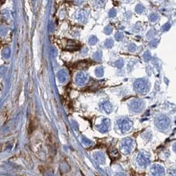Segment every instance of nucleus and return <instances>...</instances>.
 <instances>
[{
    "label": "nucleus",
    "mask_w": 176,
    "mask_h": 176,
    "mask_svg": "<svg viewBox=\"0 0 176 176\" xmlns=\"http://www.w3.org/2000/svg\"><path fill=\"white\" fill-rule=\"evenodd\" d=\"M134 142L131 139H126L123 141L121 145L122 152L125 154H130L133 150Z\"/></svg>",
    "instance_id": "nucleus-1"
},
{
    "label": "nucleus",
    "mask_w": 176,
    "mask_h": 176,
    "mask_svg": "<svg viewBox=\"0 0 176 176\" xmlns=\"http://www.w3.org/2000/svg\"><path fill=\"white\" fill-rule=\"evenodd\" d=\"M137 164L141 167H146L150 164V160L148 154L141 153L138 154L137 157Z\"/></svg>",
    "instance_id": "nucleus-2"
},
{
    "label": "nucleus",
    "mask_w": 176,
    "mask_h": 176,
    "mask_svg": "<svg viewBox=\"0 0 176 176\" xmlns=\"http://www.w3.org/2000/svg\"><path fill=\"white\" fill-rule=\"evenodd\" d=\"M150 173L151 176H164L165 169L162 165L154 164L150 168Z\"/></svg>",
    "instance_id": "nucleus-3"
},
{
    "label": "nucleus",
    "mask_w": 176,
    "mask_h": 176,
    "mask_svg": "<svg viewBox=\"0 0 176 176\" xmlns=\"http://www.w3.org/2000/svg\"><path fill=\"white\" fill-rule=\"evenodd\" d=\"M166 118H163V119H160V120L157 122V125L161 129H166L168 128L169 125V122L166 120Z\"/></svg>",
    "instance_id": "nucleus-4"
},
{
    "label": "nucleus",
    "mask_w": 176,
    "mask_h": 176,
    "mask_svg": "<svg viewBox=\"0 0 176 176\" xmlns=\"http://www.w3.org/2000/svg\"><path fill=\"white\" fill-rule=\"evenodd\" d=\"M119 127L122 132H127L131 129V126L129 121H123L119 125Z\"/></svg>",
    "instance_id": "nucleus-5"
},
{
    "label": "nucleus",
    "mask_w": 176,
    "mask_h": 176,
    "mask_svg": "<svg viewBox=\"0 0 176 176\" xmlns=\"http://www.w3.org/2000/svg\"><path fill=\"white\" fill-rule=\"evenodd\" d=\"M104 157L101 154L100 156H99L98 154L97 155V157L96 158V160L98 162H102V161H104Z\"/></svg>",
    "instance_id": "nucleus-6"
},
{
    "label": "nucleus",
    "mask_w": 176,
    "mask_h": 176,
    "mask_svg": "<svg viewBox=\"0 0 176 176\" xmlns=\"http://www.w3.org/2000/svg\"><path fill=\"white\" fill-rule=\"evenodd\" d=\"M116 176H127V175L123 173H118Z\"/></svg>",
    "instance_id": "nucleus-7"
}]
</instances>
